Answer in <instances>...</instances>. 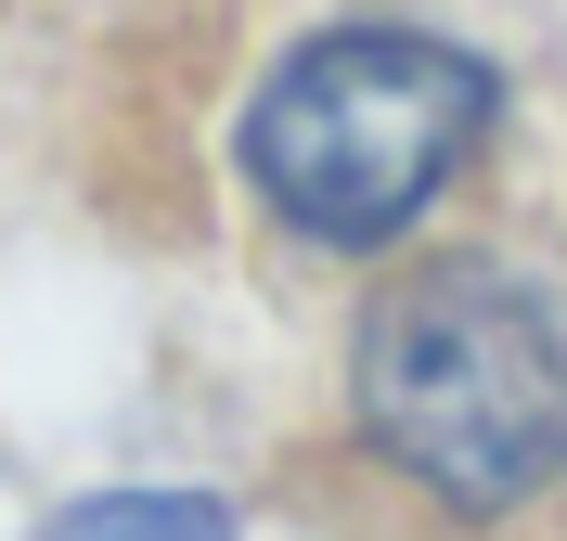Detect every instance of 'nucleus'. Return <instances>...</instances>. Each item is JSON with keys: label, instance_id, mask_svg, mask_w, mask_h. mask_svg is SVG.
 I'll return each mask as SVG.
<instances>
[{"label": "nucleus", "instance_id": "1", "mask_svg": "<svg viewBox=\"0 0 567 541\" xmlns=\"http://www.w3.org/2000/svg\"><path fill=\"white\" fill-rule=\"evenodd\" d=\"M361 438L452 516H516L567 477V335L516 271L439 258L361 310Z\"/></svg>", "mask_w": 567, "mask_h": 541}, {"label": "nucleus", "instance_id": "3", "mask_svg": "<svg viewBox=\"0 0 567 541\" xmlns=\"http://www.w3.org/2000/svg\"><path fill=\"white\" fill-rule=\"evenodd\" d=\"M39 541H233V503H207V490H91Z\"/></svg>", "mask_w": 567, "mask_h": 541}, {"label": "nucleus", "instance_id": "2", "mask_svg": "<svg viewBox=\"0 0 567 541\" xmlns=\"http://www.w3.org/2000/svg\"><path fill=\"white\" fill-rule=\"evenodd\" d=\"M503 77L425 27H322L297 39L246 104V180L310 246H388L413 232L452 168L491 143Z\"/></svg>", "mask_w": 567, "mask_h": 541}]
</instances>
